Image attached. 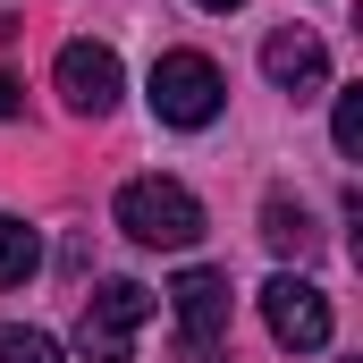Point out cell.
<instances>
[{"label": "cell", "mask_w": 363, "mask_h": 363, "mask_svg": "<svg viewBox=\"0 0 363 363\" xmlns=\"http://www.w3.org/2000/svg\"><path fill=\"white\" fill-rule=\"evenodd\" d=\"M118 228L135 245H152V254H186L203 237V203L178 178H127L118 186Z\"/></svg>", "instance_id": "obj_1"}, {"label": "cell", "mask_w": 363, "mask_h": 363, "mask_svg": "<svg viewBox=\"0 0 363 363\" xmlns=\"http://www.w3.org/2000/svg\"><path fill=\"white\" fill-rule=\"evenodd\" d=\"M144 93H152V118H161V127H211V118H220V101H228L220 68H211L203 51H161Z\"/></svg>", "instance_id": "obj_2"}, {"label": "cell", "mask_w": 363, "mask_h": 363, "mask_svg": "<svg viewBox=\"0 0 363 363\" xmlns=\"http://www.w3.org/2000/svg\"><path fill=\"white\" fill-rule=\"evenodd\" d=\"M144 321H152V287H135V279H101V287L85 296V313H77V347H85L93 363H127Z\"/></svg>", "instance_id": "obj_3"}, {"label": "cell", "mask_w": 363, "mask_h": 363, "mask_svg": "<svg viewBox=\"0 0 363 363\" xmlns=\"http://www.w3.org/2000/svg\"><path fill=\"white\" fill-rule=\"evenodd\" d=\"M228 271H178V287H169V313H178V338H186V363H220V347H228Z\"/></svg>", "instance_id": "obj_4"}, {"label": "cell", "mask_w": 363, "mask_h": 363, "mask_svg": "<svg viewBox=\"0 0 363 363\" xmlns=\"http://www.w3.org/2000/svg\"><path fill=\"white\" fill-rule=\"evenodd\" d=\"M262 321H271V338L287 355H321V347H330V296H321L313 279H296V271H279L271 287H262Z\"/></svg>", "instance_id": "obj_5"}, {"label": "cell", "mask_w": 363, "mask_h": 363, "mask_svg": "<svg viewBox=\"0 0 363 363\" xmlns=\"http://www.w3.org/2000/svg\"><path fill=\"white\" fill-rule=\"evenodd\" d=\"M118 93H127V68H118L110 43H68V51H60V101H68L77 118H110Z\"/></svg>", "instance_id": "obj_6"}, {"label": "cell", "mask_w": 363, "mask_h": 363, "mask_svg": "<svg viewBox=\"0 0 363 363\" xmlns=\"http://www.w3.org/2000/svg\"><path fill=\"white\" fill-rule=\"evenodd\" d=\"M262 77L279 93H296V101H313V93L330 85V51H321V34L313 26H279L271 43H262Z\"/></svg>", "instance_id": "obj_7"}, {"label": "cell", "mask_w": 363, "mask_h": 363, "mask_svg": "<svg viewBox=\"0 0 363 363\" xmlns=\"http://www.w3.org/2000/svg\"><path fill=\"white\" fill-rule=\"evenodd\" d=\"M262 237H271V254H296V262L321 245V228H313V211H304L296 194H271V203H262Z\"/></svg>", "instance_id": "obj_8"}, {"label": "cell", "mask_w": 363, "mask_h": 363, "mask_svg": "<svg viewBox=\"0 0 363 363\" xmlns=\"http://www.w3.org/2000/svg\"><path fill=\"white\" fill-rule=\"evenodd\" d=\"M34 271H43V237L17 211H0V287H26Z\"/></svg>", "instance_id": "obj_9"}, {"label": "cell", "mask_w": 363, "mask_h": 363, "mask_svg": "<svg viewBox=\"0 0 363 363\" xmlns=\"http://www.w3.org/2000/svg\"><path fill=\"white\" fill-rule=\"evenodd\" d=\"M0 363H68L51 330H26V321H0Z\"/></svg>", "instance_id": "obj_10"}, {"label": "cell", "mask_w": 363, "mask_h": 363, "mask_svg": "<svg viewBox=\"0 0 363 363\" xmlns=\"http://www.w3.org/2000/svg\"><path fill=\"white\" fill-rule=\"evenodd\" d=\"M330 135H338L347 161L363 152V85H338V118H330Z\"/></svg>", "instance_id": "obj_11"}, {"label": "cell", "mask_w": 363, "mask_h": 363, "mask_svg": "<svg viewBox=\"0 0 363 363\" xmlns=\"http://www.w3.org/2000/svg\"><path fill=\"white\" fill-rule=\"evenodd\" d=\"M26 101H17V77H0V118H17Z\"/></svg>", "instance_id": "obj_12"}, {"label": "cell", "mask_w": 363, "mask_h": 363, "mask_svg": "<svg viewBox=\"0 0 363 363\" xmlns=\"http://www.w3.org/2000/svg\"><path fill=\"white\" fill-rule=\"evenodd\" d=\"M194 9H245V0H194Z\"/></svg>", "instance_id": "obj_13"}]
</instances>
